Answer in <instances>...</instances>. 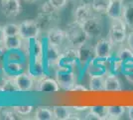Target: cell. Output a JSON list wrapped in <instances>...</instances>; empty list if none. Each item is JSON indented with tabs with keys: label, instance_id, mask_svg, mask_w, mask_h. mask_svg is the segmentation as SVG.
Segmentation results:
<instances>
[{
	"label": "cell",
	"instance_id": "17",
	"mask_svg": "<svg viewBox=\"0 0 133 120\" xmlns=\"http://www.w3.org/2000/svg\"><path fill=\"white\" fill-rule=\"evenodd\" d=\"M78 64L84 67L88 65V63L94 57V48L92 46L89 45L88 43H84L83 45L78 48Z\"/></svg>",
	"mask_w": 133,
	"mask_h": 120
},
{
	"label": "cell",
	"instance_id": "12",
	"mask_svg": "<svg viewBox=\"0 0 133 120\" xmlns=\"http://www.w3.org/2000/svg\"><path fill=\"white\" fill-rule=\"evenodd\" d=\"M60 86L58 84L57 80L53 79L51 77H47L46 75L40 77L37 86H36V90L39 92H44V93H55L60 90Z\"/></svg>",
	"mask_w": 133,
	"mask_h": 120
},
{
	"label": "cell",
	"instance_id": "39",
	"mask_svg": "<svg viewBox=\"0 0 133 120\" xmlns=\"http://www.w3.org/2000/svg\"><path fill=\"white\" fill-rule=\"evenodd\" d=\"M5 32H4V28L3 26L0 25V45H3V42L5 39Z\"/></svg>",
	"mask_w": 133,
	"mask_h": 120
},
{
	"label": "cell",
	"instance_id": "1",
	"mask_svg": "<svg viewBox=\"0 0 133 120\" xmlns=\"http://www.w3.org/2000/svg\"><path fill=\"white\" fill-rule=\"evenodd\" d=\"M56 8L50 4L49 1H47L45 3L43 7H42V11L38 14V16L36 18V21L39 24L41 31L45 30L48 31L51 28L58 26V22H59V18H58V14Z\"/></svg>",
	"mask_w": 133,
	"mask_h": 120
},
{
	"label": "cell",
	"instance_id": "19",
	"mask_svg": "<svg viewBox=\"0 0 133 120\" xmlns=\"http://www.w3.org/2000/svg\"><path fill=\"white\" fill-rule=\"evenodd\" d=\"M124 0H111V4L106 12V15L109 19H120L122 18Z\"/></svg>",
	"mask_w": 133,
	"mask_h": 120
},
{
	"label": "cell",
	"instance_id": "8",
	"mask_svg": "<svg viewBox=\"0 0 133 120\" xmlns=\"http://www.w3.org/2000/svg\"><path fill=\"white\" fill-rule=\"evenodd\" d=\"M108 60H100L98 58L94 57L85 66L87 73L91 75H106L109 72L108 68Z\"/></svg>",
	"mask_w": 133,
	"mask_h": 120
},
{
	"label": "cell",
	"instance_id": "4",
	"mask_svg": "<svg viewBox=\"0 0 133 120\" xmlns=\"http://www.w3.org/2000/svg\"><path fill=\"white\" fill-rule=\"evenodd\" d=\"M55 77L60 88L66 91H71L72 87L78 83L77 74L71 67L58 66L56 70Z\"/></svg>",
	"mask_w": 133,
	"mask_h": 120
},
{
	"label": "cell",
	"instance_id": "31",
	"mask_svg": "<svg viewBox=\"0 0 133 120\" xmlns=\"http://www.w3.org/2000/svg\"><path fill=\"white\" fill-rule=\"evenodd\" d=\"M6 36H13V35H20V27L15 23H8L3 26Z\"/></svg>",
	"mask_w": 133,
	"mask_h": 120
},
{
	"label": "cell",
	"instance_id": "34",
	"mask_svg": "<svg viewBox=\"0 0 133 120\" xmlns=\"http://www.w3.org/2000/svg\"><path fill=\"white\" fill-rule=\"evenodd\" d=\"M16 114L14 110L0 109V119H15L14 115Z\"/></svg>",
	"mask_w": 133,
	"mask_h": 120
},
{
	"label": "cell",
	"instance_id": "22",
	"mask_svg": "<svg viewBox=\"0 0 133 120\" xmlns=\"http://www.w3.org/2000/svg\"><path fill=\"white\" fill-rule=\"evenodd\" d=\"M127 112V107L122 105H109L107 106V119L118 120Z\"/></svg>",
	"mask_w": 133,
	"mask_h": 120
},
{
	"label": "cell",
	"instance_id": "33",
	"mask_svg": "<svg viewBox=\"0 0 133 120\" xmlns=\"http://www.w3.org/2000/svg\"><path fill=\"white\" fill-rule=\"evenodd\" d=\"M13 110L15 111L17 115H21V116H26L29 115L33 111V106L31 105H24V106H14Z\"/></svg>",
	"mask_w": 133,
	"mask_h": 120
},
{
	"label": "cell",
	"instance_id": "20",
	"mask_svg": "<svg viewBox=\"0 0 133 120\" xmlns=\"http://www.w3.org/2000/svg\"><path fill=\"white\" fill-rule=\"evenodd\" d=\"M89 84L90 91H105V75H91Z\"/></svg>",
	"mask_w": 133,
	"mask_h": 120
},
{
	"label": "cell",
	"instance_id": "28",
	"mask_svg": "<svg viewBox=\"0 0 133 120\" xmlns=\"http://www.w3.org/2000/svg\"><path fill=\"white\" fill-rule=\"evenodd\" d=\"M111 4V0H92L91 5L95 12L97 13H105L107 12Z\"/></svg>",
	"mask_w": 133,
	"mask_h": 120
},
{
	"label": "cell",
	"instance_id": "40",
	"mask_svg": "<svg viewBox=\"0 0 133 120\" xmlns=\"http://www.w3.org/2000/svg\"><path fill=\"white\" fill-rule=\"evenodd\" d=\"M127 116L130 120H133V105L127 107Z\"/></svg>",
	"mask_w": 133,
	"mask_h": 120
},
{
	"label": "cell",
	"instance_id": "32",
	"mask_svg": "<svg viewBox=\"0 0 133 120\" xmlns=\"http://www.w3.org/2000/svg\"><path fill=\"white\" fill-rule=\"evenodd\" d=\"M121 73L125 76V78L129 83L133 84V62L124 64L122 67Z\"/></svg>",
	"mask_w": 133,
	"mask_h": 120
},
{
	"label": "cell",
	"instance_id": "38",
	"mask_svg": "<svg viewBox=\"0 0 133 120\" xmlns=\"http://www.w3.org/2000/svg\"><path fill=\"white\" fill-rule=\"evenodd\" d=\"M82 119V117H81V114L77 112V111H72V113L70 115V117H69V120H79Z\"/></svg>",
	"mask_w": 133,
	"mask_h": 120
},
{
	"label": "cell",
	"instance_id": "37",
	"mask_svg": "<svg viewBox=\"0 0 133 120\" xmlns=\"http://www.w3.org/2000/svg\"><path fill=\"white\" fill-rule=\"evenodd\" d=\"M126 43L129 48H131L133 50V30H131L127 34V38H126Z\"/></svg>",
	"mask_w": 133,
	"mask_h": 120
},
{
	"label": "cell",
	"instance_id": "2",
	"mask_svg": "<svg viewBox=\"0 0 133 120\" xmlns=\"http://www.w3.org/2000/svg\"><path fill=\"white\" fill-rule=\"evenodd\" d=\"M127 34V25L122 18L110 19L107 38L112 42L113 45H120L124 41H126Z\"/></svg>",
	"mask_w": 133,
	"mask_h": 120
},
{
	"label": "cell",
	"instance_id": "14",
	"mask_svg": "<svg viewBox=\"0 0 133 120\" xmlns=\"http://www.w3.org/2000/svg\"><path fill=\"white\" fill-rule=\"evenodd\" d=\"M28 41V54L31 58V60H43L44 58V45L38 38L36 39L27 40Z\"/></svg>",
	"mask_w": 133,
	"mask_h": 120
},
{
	"label": "cell",
	"instance_id": "18",
	"mask_svg": "<svg viewBox=\"0 0 133 120\" xmlns=\"http://www.w3.org/2000/svg\"><path fill=\"white\" fill-rule=\"evenodd\" d=\"M123 89L121 80L117 76L116 73L108 72L105 75V91L117 92Z\"/></svg>",
	"mask_w": 133,
	"mask_h": 120
},
{
	"label": "cell",
	"instance_id": "6",
	"mask_svg": "<svg viewBox=\"0 0 133 120\" xmlns=\"http://www.w3.org/2000/svg\"><path fill=\"white\" fill-rule=\"evenodd\" d=\"M20 36L23 40H31L38 38L41 33V28L36 19H27L19 24Z\"/></svg>",
	"mask_w": 133,
	"mask_h": 120
},
{
	"label": "cell",
	"instance_id": "24",
	"mask_svg": "<svg viewBox=\"0 0 133 120\" xmlns=\"http://www.w3.org/2000/svg\"><path fill=\"white\" fill-rule=\"evenodd\" d=\"M34 119L36 120H53L55 119L54 117V112L53 108L47 107V106H40L36 109V112L34 114Z\"/></svg>",
	"mask_w": 133,
	"mask_h": 120
},
{
	"label": "cell",
	"instance_id": "30",
	"mask_svg": "<svg viewBox=\"0 0 133 120\" xmlns=\"http://www.w3.org/2000/svg\"><path fill=\"white\" fill-rule=\"evenodd\" d=\"M1 87H2V91L8 92V93H14V92L19 91V89H18V87H17L14 79L4 80V82L1 85Z\"/></svg>",
	"mask_w": 133,
	"mask_h": 120
},
{
	"label": "cell",
	"instance_id": "7",
	"mask_svg": "<svg viewBox=\"0 0 133 120\" xmlns=\"http://www.w3.org/2000/svg\"><path fill=\"white\" fill-rule=\"evenodd\" d=\"M113 44L110 40L106 38H99L94 46V57L100 60H108L112 57Z\"/></svg>",
	"mask_w": 133,
	"mask_h": 120
},
{
	"label": "cell",
	"instance_id": "15",
	"mask_svg": "<svg viewBox=\"0 0 133 120\" xmlns=\"http://www.w3.org/2000/svg\"><path fill=\"white\" fill-rule=\"evenodd\" d=\"M47 40L48 43L60 47L65 42V40H66V30L60 28L59 26L51 28L47 31Z\"/></svg>",
	"mask_w": 133,
	"mask_h": 120
},
{
	"label": "cell",
	"instance_id": "25",
	"mask_svg": "<svg viewBox=\"0 0 133 120\" xmlns=\"http://www.w3.org/2000/svg\"><path fill=\"white\" fill-rule=\"evenodd\" d=\"M122 19L126 23L128 28L133 30V1H129L124 4Z\"/></svg>",
	"mask_w": 133,
	"mask_h": 120
},
{
	"label": "cell",
	"instance_id": "13",
	"mask_svg": "<svg viewBox=\"0 0 133 120\" xmlns=\"http://www.w3.org/2000/svg\"><path fill=\"white\" fill-rule=\"evenodd\" d=\"M94 10L92 8L91 3H88L84 2L83 4L79 5L75 9L74 12V17H75V21H77L78 23H83L84 21H87L89 18H90L92 15H94Z\"/></svg>",
	"mask_w": 133,
	"mask_h": 120
},
{
	"label": "cell",
	"instance_id": "16",
	"mask_svg": "<svg viewBox=\"0 0 133 120\" xmlns=\"http://www.w3.org/2000/svg\"><path fill=\"white\" fill-rule=\"evenodd\" d=\"M15 83L20 92H28L34 86V77L30 73H20L15 76Z\"/></svg>",
	"mask_w": 133,
	"mask_h": 120
},
{
	"label": "cell",
	"instance_id": "5",
	"mask_svg": "<svg viewBox=\"0 0 133 120\" xmlns=\"http://www.w3.org/2000/svg\"><path fill=\"white\" fill-rule=\"evenodd\" d=\"M83 30L88 36L89 40L99 38L103 31V22L100 16L94 14L90 18H89L87 21L82 23Z\"/></svg>",
	"mask_w": 133,
	"mask_h": 120
},
{
	"label": "cell",
	"instance_id": "9",
	"mask_svg": "<svg viewBox=\"0 0 133 120\" xmlns=\"http://www.w3.org/2000/svg\"><path fill=\"white\" fill-rule=\"evenodd\" d=\"M77 64H78V48L72 47V46H69V47L65 48L62 51L59 66L71 67V68H72Z\"/></svg>",
	"mask_w": 133,
	"mask_h": 120
},
{
	"label": "cell",
	"instance_id": "41",
	"mask_svg": "<svg viewBox=\"0 0 133 120\" xmlns=\"http://www.w3.org/2000/svg\"><path fill=\"white\" fill-rule=\"evenodd\" d=\"M69 1H71V2H78V1H81V0H69Z\"/></svg>",
	"mask_w": 133,
	"mask_h": 120
},
{
	"label": "cell",
	"instance_id": "42",
	"mask_svg": "<svg viewBox=\"0 0 133 120\" xmlns=\"http://www.w3.org/2000/svg\"><path fill=\"white\" fill-rule=\"evenodd\" d=\"M25 1H28V2H33V1H35V0H25Z\"/></svg>",
	"mask_w": 133,
	"mask_h": 120
},
{
	"label": "cell",
	"instance_id": "29",
	"mask_svg": "<svg viewBox=\"0 0 133 120\" xmlns=\"http://www.w3.org/2000/svg\"><path fill=\"white\" fill-rule=\"evenodd\" d=\"M44 68H43V60H31L30 65V74L33 77H42L44 76Z\"/></svg>",
	"mask_w": 133,
	"mask_h": 120
},
{
	"label": "cell",
	"instance_id": "10",
	"mask_svg": "<svg viewBox=\"0 0 133 120\" xmlns=\"http://www.w3.org/2000/svg\"><path fill=\"white\" fill-rule=\"evenodd\" d=\"M62 51L60 50L59 46H55L50 43H47V46L45 48L44 57L47 63V66L50 67H58L60 63Z\"/></svg>",
	"mask_w": 133,
	"mask_h": 120
},
{
	"label": "cell",
	"instance_id": "3",
	"mask_svg": "<svg viewBox=\"0 0 133 120\" xmlns=\"http://www.w3.org/2000/svg\"><path fill=\"white\" fill-rule=\"evenodd\" d=\"M66 41L70 44V46L78 48L84 43L88 42V36L85 34L84 30L81 23L74 21V22L68 24L66 29Z\"/></svg>",
	"mask_w": 133,
	"mask_h": 120
},
{
	"label": "cell",
	"instance_id": "21",
	"mask_svg": "<svg viewBox=\"0 0 133 120\" xmlns=\"http://www.w3.org/2000/svg\"><path fill=\"white\" fill-rule=\"evenodd\" d=\"M23 38L20 35H13V36H5L3 42V46L6 50H18L22 48Z\"/></svg>",
	"mask_w": 133,
	"mask_h": 120
},
{
	"label": "cell",
	"instance_id": "11",
	"mask_svg": "<svg viewBox=\"0 0 133 120\" xmlns=\"http://www.w3.org/2000/svg\"><path fill=\"white\" fill-rule=\"evenodd\" d=\"M1 11L6 17H16L22 12L20 0H1Z\"/></svg>",
	"mask_w": 133,
	"mask_h": 120
},
{
	"label": "cell",
	"instance_id": "35",
	"mask_svg": "<svg viewBox=\"0 0 133 120\" xmlns=\"http://www.w3.org/2000/svg\"><path fill=\"white\" fill-rule=\"evenodd\" d=\"M50 2V4L57 10H62L63 8H65L68 3V0H48Z\"/></svg>",
	"mask_w": 133,
	"mask_h": 120
},
{
	"label": "cell",
	"instance_id": "23",
	"mask_svg": "<svg viewBox=\"0 0 133 120\" xmlns=\"http://www.w3.org/2000/svg\"><path fill=\"white\" fill-rule=\"evenodd\" d=\"M53 108L54 117L57 120H69V117L72 113V108L65 105H56Z\"/></svg>",
	"mask_w": 133,
	"mask_h": 120
},
{
	"label": "cell",
	"instance_id": "27",
	"mask_svg": "<svg viewBox=\"0 0 133 120\" xmlns=\"http://www.w3.org/2000/svg\"><path fill=\"white\" fill-rule=\"evenodd\" d=\"M89 110L95 116L96 120L107 119V106L103 105H94L89 107Z\"/></svg>",
	"mask_w": 133,
	"mask_h": 120
},
{
	"label": "cell",
	"instance_id": "36",
	"mask_svg": "<svg viewBox=\"0 0 133 120\" xmlns=\"http://www.w3.org/2000/svg\"><path fill=\"white\" fill-rule=\"evenodd\" d=\"M89 88H87L84 85H83V84H78V83H77L76 85L72 87V89L71 90V91L72 92H78V91H82V92H87V91H89Z\"/></svg>",
	"mask_w": 133,
	"mask_h": 120
},
{
	"label": "cell",
	"instance_id": "26",
	"mask_svg": "<svg viewBox=\"0 0 133 120\" xmlns=\"http://www.w3.org/2000/svg\"><path fill=\"white\" fill-rule=\"evenodd\" d=\"M117 59H119L122 64H128L133 62V50L129 47H120L115 55Z\"/></svg>",
	"mask_w": 133,
	"mask_h": 120
}]
</instances>
